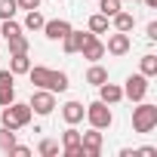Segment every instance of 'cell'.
<instances>
[{
  "instance_id": "cell-1",
  "label": "cell",
  "mask_w": 157,
  "mask_h": 157,
  "mask_svg": "<svg viewBox=\"0 0 157 157\" xmlns=\"http://www.w3.org/2000/svg\"><path fill=\"white\" fill-rule=\"evenodd\" d=\"M28 77L37 90H49V93H65L68 90V74L65 71H49V68H28Z\"/></svg>"
},
{
  "instance_id": "cell-2",
  "label": "cell",
  "mask_w": 157,
  "mask_h": 157,
  "mask_svg": "<svg viewBox=\"0 0 157 157\" xmlns=\"http://www.w3.org/2000/svg\"><path fill=\"white\" fill-rule=\"evenodd\" d=\"M0 123H3L6 129H22L31 123V105L28 102H10L3 108V114H0Z\"/></svg>"
},
{
  "instance_id": "cell-3",
  "label": "cell",
  "mask_w": 157,
  "mask_h": 157,
  "mask_svg": "<svg viewBox=\"0 0 157 157\" xmlns=\"http://www.w3.org/2000/svg\"><path fill=\"white\" fill-rule=\"evenodd\" d=\"M154 126H157V105H148V102L142 99L139 108L132 111V129L145 136V132H151Z\"/></svg>"
},
{
  "instance_id": "cell-4",
  "label": "cell",
  "mask_w": 157,
  "mask_h": 157,
  "mask_svg": "<svg viewBox=\"0 0 157 157\" xmlns=\"http://www.w3.org/2000/svg\"><path fill=\"white\" fill-rule=\"evenodd\" d=\"M83 114L90 117V126H96V129H108V126L114 123V114H111V108H108V105H105L102 99H96V102H90Z\"/></svg>"
},
{
  "instance_id": "cell-5",
  "label": "cell",
  "mask_w": 157,
  "mask_h": 157,
  "mask_svg": "<svg viewBox=\"0 0 157 157\" xmlns=\"http://www.w3.org/2000/svg\"><path fill=\"white\" fill-rule=\"evenodd\" d=\"M123 96H126L129 102H142V99L148 96V77H145L142 71H139V74H129V77H126Z\"/></svg>"
},
{
  "instance_id": "cell-6",
  "label": "cell",
  "mask_w": 157,
  "mask_h": 157,
  "mask_svg": "<svg viewBox=\"0 0 157 157\" xmlns=\"http://www.w3.org/2000/svg\"><path fill=\"white\" fill-rule=\"evenodd\" d=\"M31 111H37V114H52V108H56V93H49V90H34V96H31Z\"/></svg>"
},
{
  "instance_id": "cell-7",
  "label": "cell",
  "mask_w": 157,
  "mask_h": 157,
  "mask_svg": "<svg viewBox=\"0 0 157 157\" xmlns=\"http://www.w3.org/2000/svg\"><path fill=\"white\" fill-rule=\"evenodd\" d=\"M16 74L10 71V68H3L0 71V108H6L10 102H16Z\"/></svg>"
},
{
  "instance_id": "cell-8",
  "label": "cell",
  "mask_w": 157,
  "mask_h": 157,
  "mask_svg": "<svg viewBox=\"0 0 157 157\" xmlns=\"http://www.w3.org/2000/svg\"><path fill=\"white\" fill-rule=\"evenodd\" d=\"M80 145H83V151H86V157H99L102 154V132L93 126L90 132H80Z\"/></svg>"
},
{
  "instance_id": "cell-9",
  "label": "cell",
  "mask_w": 157,
  "mask_h": 157,
  "mask_svg": "<svg viewBox=\"0 0 157 157\" xmlns=\"http://www.w3.org/2000/svg\"><path fill=\"white\" fill-rule=\"evenodd\" d=\"M80 52H83V59H90V62H99V59H105V43H102L96 34H90V37L83 40Z\"/></svg>"
},
{
  "instance_id": "cell-10",
  "label": "cell",
  "mask_w": 157,
  "mask_h": 157,
  "mask_svg": "<svg viewBox=\"0 0 157 157\" xmlns=\"http://www.w3.org/2000/svg\"><path fill=\"white\" fill-rule=\"evenodd\" d=\"M105 52H111V56H126V52H129V34H123V31L111 34L108 43H105Z\"/></svg>"
},
{
  "instance_id": "cell-11",
  "label": "cell",
  "mask_w": 157,
  "mask_h": 157,
  "mask_svg": "<svg viewBox=\"0 0 157 157\" xmlns=\"http://www.w3.org/2000/svg\"><path fill=\"white\" fill-rule=\"evenodd\" d=\"M49 40H62L68 31H71V22H65V19H52V22H43V28H40Z\"/></svg>"
},
{
  "instance_id": "cell-12",
  "label": "cell",
  "mask_w": 157,
  "mask_h": 157,
  "mask_svg": "<svg viewBox=\"0 0 157 157\" xmlns=\"http://www.w3.org/2000/svg\"><path fill=\"white\" fill-rule=\"evenodd\" d=\"M99 99H102L105 105H117V102L123 99V90H120L117 83H108V80H105V83L99 86Z\"/></svg>"
},
{
  "instance_id": "cell-13",
  "label": "cell",
  "mask_w": 157,
  "mask_h": 157,
  "mask_svg": "<svg viewBox=\"0 0 157 157\" xmlns=\"http://www.w3.org/2000/svg\"><path fill=\"white\" fill-rule=\"evenodd\" d=\"M86 37H90V34H83V31H74V28H71V31L62 37V43H65V52H71V56H74V52H80V46H83V40H86Z\"/></svg>"
},
{
  "instance_id": "cell-14",
  "label": "cell",
  "mask_w": 157,
  "mask_h": 157,
  "mask_svg": "<svg viewBox=\"0 0 157 157\" xmlns=\"http://www.w3.org/2000/svg\"><path fill=\"white\" fill-rule=\"evenodd\" d=\"M83 111H86V108H83L80 102H68V105L62 108V117H65V123L74 126V123H80V120H83Z\"/></svg>"
},
{
  "instance_id": "cell-15",
  "label": "cell",
  "mask_w": 157,
  "mask_h": 157,
  "mask_svg": "<svg viewBox=\"0 0 157 157\" xmlns=\"http://www.w3.org/2000/svg\"><path fill=\"white\" fill-rule=\"evenodd\" d=\"M28 68H31L28 52H13V59H10V71H13V74H28Z\"/></svg>"
},
{
  "instance_id": "cell-16",
  "label": "cell",
  "mask_w": 157,
  "mask_h": 157,
  "mask_svg": "<svg viewBox=\"0 0 157 157\" xmlns=\"http://www.w3.org/2000/svg\"><path fill=\"white\" fill-rule=\"evenodd\" d=\"M111 19H114V28H117V31H123V34H129V31H132V25H136V16H129V13H123V10H120V13H114Z\"/></svg>"
},
{
  "instance_id": "cell-17",
  "label": "cell",
  "mask_w": 157,
  "mask_h": 157,
  "mask_svg": "<svg viewBox=\"0 0 157 157\" xmlns=\"http://www.w3.org/2000/svg\"><path fill=\"white\" fill-rule=\"evenodd\" d=\"M108 80V71L102 68V65H93L90 71H86V83H93V86H102Z\"/></svg>"
},
{
  "instance_id": "cell-18",
  "label": "cell",
  "mask_w": 157,
  "mask_h": 157,
  "mask_svg": "<svg viewBox=\"0 0 157 157\" xmlns=\"http://www.w3.org/2000/svg\"><path fill=\"white\" fill-rule=\"evenodd\" d=\"M105 31H108V16L96 13V16L90 19V34H105Z\"/></svg>"
},
{
  "instance_id": "cell-19",
  "label": "cell",
  "mask_w": 157,
  "mask_h": 157,
  "mask_svg": "<svg viewBox=\"0 0 157 157\" xmlns=\"http://www.w3.org/2000/svg\"><path fill=\"white\" fill-rule=\"evenodd\" d=\"M13 145H16V129H6L0 123V151H10Z\"/></svg>"
},
{
  "instance_id": "cell-20",
  "label": "cell",
  "mask_w": 157,
  "mask_h": 157,
  "mask_svg": "<svg viewBox=\"0 0 157 157\" xmlns=\"http://www.w3.org/2000/svg\"><path fill=\"white\" fill-rule=\"evenodd\" d=\"M16 34H22V25L19 22H13V19H3V25H0V37H16Z\"/></svg>"
},
{
  "instance_id": "cell-21",
  "label": "cell",
  "mask_w": 157,
  "mask_h": 157,
  "mask_svg": "<svg viewBox=\"0 0 157 157\" xmlns=\"http://www.w3.org/2000/svg\"><path fill=\"white\" fill-rule=\"evenodd\" d=\"M43 22H46V19H43L37 10H28V19H25V28H28V31H40Z\"/></svg>"
},
{
  "instance_id": "cell-22",
  "label": "cell",
  "mask_w": 157,
  "mask_h": 157,
  "mask_svg": "<svg viewBox=\"0 0 157 157\" xmlns=\"http://www.w3.org/2000/svg\"><path fill=\"white\" fill-rule=\"evenodd\" d=\"M142 74H145V77H154V74H157V56H151V52L142 56Z\"/></svg>"
},
{
  "instance_id": "cell-23",
  "label": "cell",
  "mask_w": 157,
  "mask_h": 157,
  "mask_svg": "<svg viewBox=\"0 0 157 157\" xmlns=\"http://www.w3.org/2000/svg\"><path fill=\"white\" fill-rule=\"evenodd\" d=\"M10 52H28V37H25V34L10 37Z\"/></svg>"
},
{
  "instance_id": "cell-24",
  "label": "cell",
  "mask_w": 157,
  "mask_h": 157,
  "mask_svg": "<svg viewBox=\"0 0 157 157\" xmlns=\"http://www.w3.org/2000/svg\"><path fill=\"white\" fill-rule=\"evenodd\" d=\"M99 10H102V16H114V13H120V0H99Z\"/></svg>"
},
{
  "instance_id": "cell-25",
  "label": "cell",
  "mask_w": 157,
  "mask_h": 157,
  "mask_svg": "<svg viewBox=\"0 0 157 157\" xmlns=\"http://www.w3.org/2000/svg\"><path fill=\"white\" fill-rule=\"evenodd\" d=\"M16 10H19L16 0H0V19H13V16H16Z\"/></svg>"
},
{
  "instance_id": "cell-26",
  "label": "cell",
  "mask_w": 157,
  "mask_h": 157,
  "mask_svg": "<svg viewBox=\"0 0 157 157\" xmlns=\"http://www.w3.org/2000/svg\"><path fill=\"white\" fill-rule=\"evenodd\" d=\"M37 151H40L43 157H56V154H59V142H52V139H43Z\"/></svg>"
},
{
  "instance_id": "cell-27",
  "label": "cell",
  "mask_w": 157,
  "mask_h": 157,
  "mask_svg": "<svg viewBox=\"0 0 157 157\" xmlns=\"http://www.w3.org/2000/svg\"><path fill=\"white\" fill-rule=\"evenodd\" d=\"M62 145L68 148V145H80V132H77L74 126L71 129H65V136H62Z\"/></svg>"
},
{
  "instance_id": "cell-28",
  "label": "cell",
  "mask_w": 157,
  "mask_h": 157,
  "mask_svg": "<svg viewBox=\"0 0 157 157\" xmlns=\"http://www.w3.org/2000/svg\"><path fill=\"white\" fill-rule=\"evenodd\" d=\"M65 157H86V151H83V145H68Z\"/></svg>"
},
{
  "instance_id": "cell-29",
  "label": "cell",
  "mask_w": 157,
  "mask_h": 157,
  "mask_svg": "<svg viewBox=\"0 0 157 157\" xmlns=\"http://www.w3.org/2000/svg\"><path fill=\"white\" fill-rule=\"evenodd\" d=\"M19 10H40V0H16Z\"/></svg>"
},
{
  "instance_id": "cell-30",
  "label": "cell",
  "mask_w": 157,
  "mask_h": 157,
  "mask_svg": "<svg viewBox=\"0 0 157 157\" xmlns=\"http://www.w3.org/2000/svg\"><path fill=\"white\" fill-rule=\"evenodd\" d=\"M6 154H16V157H28V154H31V151H28V148H25V145H13V148H10V151H6Z\"/></svg>"
},
{
  "instance_id": "cell-31",
  "label": "cell",
  "mask_w": 157,
  "mask_h": 157,
  "mask_svg": "<svg viewBox=\"0 0 157 157\" xmlns=\"http://www.w3.org/2000/svg\"><path fill=\"white\" fill-rule=\"evenodd\" d=\"M136 154H142V157H154V154H157V148H151V145H145V148H139Z\"/></svg>"
},
{
  "instance_id": "cell-32",
  "label": "cell",
  "mask_w": 157,
  "mask_h": 157,
  "mask_svg": "<svg viewBox=\"0 0 157 157\" xmlns=\"http://www.w3.org/2000/svg\"><path fill=\"white\" fill-rule=\"evenodd\" d=\"M148 40H157V22L148 25Z\"/></svg>"
},
{
  "instance_id": "cell-33",
  "label": "cell",
  "mask_w": 157,
  "mask_h": 157,
  "mask_svg": "<svg viewBox=\"0 0 157 157\" xmlns=\"http://www.w3.org/2000/svg\"><path fill=\"white\" fill-rule=\"evenodd\" d=\"M145 3H148V6H151V10H154V6H157V0H145Z\"/></svg>"
}]
</instances>
